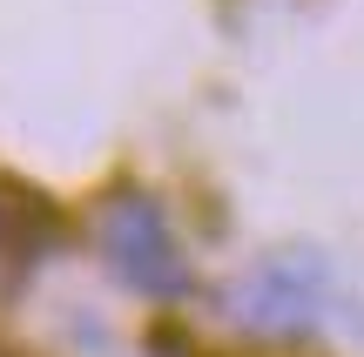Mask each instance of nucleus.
Wrapping results in <instances>:
<instances>
[{"label": "nucleus", "instance_id": "f03ea898", "mask_svg": "<svg viewBox=\"0 0 364 357\" xmlns=\"http://www.w3.org/2000/svg\"><path fill=\"white\" fill-rule=\"evenodd\" d=\"M317 317V270L311 263H263L257 277L236 290V324H250V331L263 337H297L311 331Z\"/></svg>", "mask_w": 364, "mask_h": 357}, {"label": "nucleus", "instance_id": "f257e3e1", "mask_svg": "<svg viewBox=\"0 0 364 357\" xmlns=\"http://www.w3.org/2000/svg\"><path fill=\"white\" fill-rule=\"evenodd\" d=\"M95 243H102L115 283H129L135 297H149V304L189 297V256H182L169 216H162L149 196H135V189L108 196L102 216H95Z\"/></svg>", "mask_w": 364, "mask_h": 357}]
</instances>
